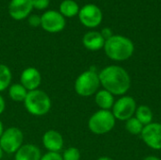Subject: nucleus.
<instances>
[{
    "label": "nucleus",
    "instance_id": "obj_1",
    "mask_svg": "<svg viewBox=\"0 0 161 160\" xmlns=\"http://www.w3.org/2000/svg\"><path fill=\"white\" fill-rule=\"evenodd\" d=\"M98 75L100 84L104 87V90L113 95H123L130 88V76L128 73L120 66H108L104 68Z\"/></svg>",
    "mask_w": 161,
    "mask_h": 160
},
{
    "label": "nucleus",
    "instance_id": "obj_2",
    "mask_svg": "<svg viewBox=\"0 0 161 160\" xmlns=\"http://www.w3.org/2000/svg\"><path fill=\"white\" fill-rule=\"evenodd\" d=\"M106 55L112 60L123 61L128 59L134 53V43L126 37L113 35L106 40L104 45Z\"/></svg>",
    "mask_w": 161,
    "mask_h": 160
},
{
    "label": "nucleus",
    "instance_id": "obj_3",
    "mask_svg": "<svg viewBox=\"0 0 161 160\" xmlns=\"http://www.w3.org/2000/svg\"><path fill=\"white\" fill-rule=\"evenodd\" d=\"M24 105L29 114L41 117L46 115L50 111L52 102L45 91L37 89L27 92Z\"/></svg>",
    "mask_w": 161,
    "mask_h": 160
},
{
    "label": "nucleus",
    "instance_id": "obj_4",
    "mask_svg": "<svg viewBox=\"0 0 161 160\" xmlns=\"http://www.w3.org/2000/svg\"><path fill=\"white\" fill-rule=\"evenodd\" d=\"M98 74L93 70H88L80 74L75 82V92L83 97H89L95 94L100 87Z\"/></svg>",
    "mask_w": 161,
    "mask_h": 160
},
{
    "label": "nucleus",
    "instance_id": "obj_5",
    "mask_svg": "<svg viewBox=\"0 0 161 160\" xmlns=\"http://www.w3.org/2000/svg\"><path fill=\"white\" fill-rule=\"evenodd\" d=\"M115 117L110 110L100 109L93 113L88 122L91 132L96 135H103L110 132L115 126Z\"/></svg>",
    "mask_w": 161,
    "mask_h": 160
},
{
    "label": "nucleus",
    "instance_id": "obj_6",
    "mask_svg": "<svg viewBox=\"0 0 161 160\" xmlns=\"http://www.w3.org/2000/svg\"><path fill=\"white\" fill-rule=\"evenodd\" d=\"M24 134L18 127H8L0 138V147L7 154H15L23 145Z\"/></svg>",
    "mask_w": 161,
    "mask_h": 160
},
{
    "label": "nucleus",
    "instance_id": "obj_7",
    "mask_svg": "<svg viewBox=\"0 0 161 160\" xmlns=\"http://www.w3.org/2000/svg\"><path fill=\"white\" fill-rule=\"evenodd\" d=\"M137 109V104L133 97L123 96L114 102L112 114L119 121H127L132 118Z\"/></svg>",
    "mask_w": 161,
    "mask_h": 160
},
{
    "label": "nucleus",
    "instance_id": "obj_8",
    "mask_svg": "<svg viewBox=\"0 0 161 160\" xmlns=\"http://www.w3.org/2000/svg\"><path fill=\"white\" fill-rule=\"evenodd\" d=\"M65 18L57 10H47L41 16V26L49 33H58L64 29Z\"/></svg>",
    "mask_w": 161,
    "mask_h": 160
},
{
    "label": "nucleus",
    "instance_id": "obj_9",
    "mask_svg": "<svg viewBox=\"0 0 161 160\" xmlns=\"http://www.w3.org/2000/svg\"><path fill=\"white\" fill-rule=\"evenodd\" d=\"M79 21L87 27L98 26L103 19V13L101 9L94 4H87L78 12Z\"/></svg>",
    "mask_w": 161,
    "mask_h": 160
},
{
    "label": "nucleus",
    "instance_id": "obj_10",
    "mask_svg": "<svg viewBox=\"0 0 161 160\" xmlns=\"http://www.w3.org/2000/svg\"><path fill=\"white\" fill-rule=\"evenodd\" d=\"M141 135L148 147L154 150H161V124L151 123L144 125Z\"/></svg>",
    "mask_w": 161,
    "mask_h": 160
},
{
    "label": "nucleus",
    "instance_id": "obj_11",
    "mask_svg": "<svg viewBox=\"0 0 161 160\" xmlns=\"http://www.w3.org/2000/svg\"><path fill=\"white\" fill-rule=\"evenodd\" d=\"M32 9V0H11L8 5V13L16 21L27 18Z\"/></svg>",
    "mask_w": 161,
    "mask_h": 160
},
{
    "label": "nucleus",
    "instance_id": "obj_12",
    "mask_svg": "<svg viewBox=\"0 0 161 160\" xmlns=\"http://www.w3.org/2000/svg\"><path fill=\"white\" fill-rule=\"evenodd\" d=\"M43 147L48 152L59 153L64 145V141L62 135L54 129H50L46 131L42 139Z\"/></svg>",
    "mask_w": 161,
    "mask_h": 160
},
{
    "label": "nucleus",
    "instance_id": "obj_13",
    "mask_svg": "<svg viewBox=\"0 0 161 160\" xmlns=\"http://www.w3.org/2000/svg\"><path fill=\"white\" fill-rule=\"evenodd\" d=\"M20 83L28 91L37 90L42 83L41 73L34 67H28L22 72L20 75Z\"/></svg>",
    "mask_w": 161,
    "mask_h": 160
},
{
    "label": "nucleus",
    "instance_id": "obj_14",
    "mask_svg": "<svg viewBox=\"0 0 161 160\" xmlns=\"http://www.w3.org/2000/svg\"><path fill=\"white\" fill-rule=\"evenodd\" d=\"M105 41L106 40L103 38L101 33L97 31H90L86 33L82 40L83 45L91 51H98L104 48Z\"/></svg>",
    "mask_w": 161,
    "mask_h": 160
},
{
    "label": "nucleus",
    "instance_id": "obj_15",
    "mask_svg": "<svg viewBox=\"0 0 161 160\" xmlns=\"http://www.w3.org/2000/svg\"><path fill=\"white\" fill-rule=\"evenodd\" d=\"M15 160H41L42 153L38 146L34 144H23L15 153Z\"/></svg>",
    "mask_w": 161,
    "mask_h": 160
},
{
    "label": "nucleus",
    "instance_id": "obj_16",
    "mask_svg": "<svg viewBox=\"0 0 161 160\" xmlns=\"http://www.w3.org/2000/svg\"><path fill=\"white\" fill-rule=\"evenodd\" d=\"M94 101H95L96 105L101 109H104V110H109L114 105L113 94H111L109 91H108L106 90L98 91L95 93Z\"/></svg>",
    "mask_w": 161,
    "mask_h": 160
},
{
    "label": "nucleus",
    "instance_id": "obj_17",
    "mask_svg": "<svg viewBox=\"0 0 161 160\" xmlns=\"http://www.w3.org/2000/svg\"><path fill=\"white\" fill-rule=\"evenodd\" d=\"M28 91L21 84L14 83L8 87V96L14 102H24Z\"/></svg>",
    "mask_w": 161,
    "mask_h": 160
},
{
    "label": "nucleus",
    "instance_id": "obj_18",
    "mask_svg": "<svg viewBox=\"0 0 161 160\" xmlns=\"http://www.w3.org/2000/svg\"><path fill=\"white\" fill-rule=\"evenodd\" d=\"M59 12L63 17H74L78 15L79 7L78 4L74 0H63L59 5Z\"/></svg>",
    "mask_w": 161,
    "mask_h": 160
},
{
    "label": "nucleus",
    "instance_id": "obj_19",
    "mask_svg": "<svg viewBox=\"0 0 161 160\" xmlns=\"http://www.w3.org/2000/svg\"><path fill=\"white\" fill-rule=\"evenodd\" d=\"M135 115H136V118L143 125H147L153 122V118H154L153 112H152L151 108L145 105H142V106L138 107L136 109Z\"/></svg>",
    "mask_w": 161,
    "mask_h": 160
},
{
    "label": "nucleus",
    "instance_id": "obj_20",
    "mask_svg": "<svg viewBox=\"0 0 161 160\" xmlns=\"http://www.w3.org/2000/svg\"><path fill=\"white\" fill-rule=\"evenodd\" d=\"M12 74L10 69L5 65L0 64V92L6 91L11 84Z\"/></svg>",
    "mask_w": 161,
    "mask_h": 160
},
{
    "label": "nucleus",
    "instance_id": "obj_21",
    "mask_svg": "<svg viewBox=\"0 0 161 160\" xmlns=\"http://www.w3.org/2000/svg\"><path fill=\"white\" fill-rule=\"evenodd\" d=\"M143 127L144 125L136 117H132L125 121V129L132 135H140Z\"/></svg>",
    "mask_w": 161,
    "mask_h": 160
},
{
    "label": "nucleus",
    "instance_id": "obj_22",
    "mask_svg": "<svg viewBox=\"0 0 161 160\" xmlns=\"http://www.w3.org/2000/svg\"><path fill=\"white\" fill-rule=\"evenodd\" d=\"M63 160H80V151L75 147H69L61 155Z\"/></svg>",
    "mask_w": 161,
    "mask_h": 160
},
{
    "label": "nucleus",
    "instance_id": "obj_23",
    "mask_svg": "<svg viewBox=\"0 0 161 160\" xmlns=\"http://www.w3.org/2000/svg\"><path fill=\"white\" fill-rule=\"evenodd\" d=\"M33 3V8L42 10L48 8L50 4V0H32Z\"/></svg>",
    "mask_w": 161,
    "mask_h": 160
},
{
    "label": "nucleus",
    "instance_id": "obj_24",
    "mask_svg": "<svg viewBox=\"0 0 161 160\" xmlns=\"http://www.w3.org/2000/svg\"><path fill=\"white\" fill-rule=\"evenodd\" d=\"M41 160H63L62 157L59 153H54V152H47L43 156H42Z\"/></svg>",
    "mask_w": 161,
    "mask_h": 160
},
{
    "label": "nucleus",
    "instance_id": "obj_25",
    "mask_svg": "<svg viewBox=\"0 0 161 160\" xmlns=\"http://www.w3.org/2000/svg\"><path fill=\"white\" fill-rule=\"evenodd\" d=\"M28 24L33 26V27H37L39 25H41V16L39 15H36V14H32V15H29L28 17Z\"/></svg>",
    "mask_w": 161,
    "mask_h": 160
},
{
    "label": "nucleus",
    "instance_id": "obj_26",
    "mask_svg": "<svg viewBox=\"0 0 161 160\" xmlns=\"http://www.w3.org/2000/svg\"><path fill=\"white\" fill-rule=\"evenodd\" d=\"M101 33V35L103 36V38L105 39V40H108V39H109L110 37H112L113 35H112V31H111V29H109L108 27H106V28H104L103 30H102V32H100Z\"/></svg>",
    "mask_w": 161,
    "mask_h": 160
},
{
    "label": "nucleus",
    "instance_id": "obj_27",
    "mask_svg": "<svg viewBox=\"0 0 161 160\" xmlns=\"http://www.w3.org/2000/svg\"><path fill=\"white\" fill-rule=\"evenodd\" d=\"M5 109H6V102L3 96L0 94V115L5 111Z\"/></svg>",
    "mask_w": 161,
    "mask_h": 160
},
{
    "label": "nucleus",
    "instance_id": "obj_28",
    "mask_svg": "<svg viewBox=\"0 0 161 160\" xmlns=\"http://www.w3.org/2000/svg\"><path fill=\"white\" fill-rule=\"evenodd\" d=\"M143 160H161L159 159L158 157H154V156H150V157H145Z\"/></svg>",
    "mask_w": 161,
    "mask_h": 160
},
{
    "label": "nucleus",
    "instance_id": "obj_29",
    "mask_svg": "<svg viewBox=\"0 0 161 160\" xmlns=\"http://www.w3.org/2000/svg\"><path fill=\"white\" fill-rule=\"evenodd\" d=\"M3 132H4V125H3V124H2V122L0 120V138H1V136L3 134Z\"/></svg>",
    "mask_w": 161,
    "mask_h": 160
},
{
    "label": "nucleus",
    "instance_id": "obj_30",
    "mask_svg": "<svg viewBox=\"0 0 161 160\" xmlns=\"http://www.w3.org/2000/svg\"><path fill=\"white\" fill-rule=\"evenodd\" d=\"M97 160H114V159H112L111 157H99Z\"/></svg>",
    "mask_w": 161,
    "mask_h": 160
},
{
    "label": "nucleus",
    "instance_id": "obj_31",
    "mask_svg": "<svg viewBox=\"0 0 161 160\" xmlns=\"http://www.w3.org/2000/svg\"><path fill=\"white\" fill-rule=\"evenodd\" d=\"M3 151H2V149H1V147H0V159L2 158V157H3Z\"/></svg>",
    "mask_w": 161,
    "mask_h": 160
}]
</instances>
